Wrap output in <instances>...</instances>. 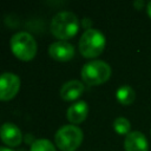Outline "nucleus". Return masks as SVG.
<instances>
[{
	"mask_svg": "<svg viewBox=\"0 0 151 151\" xmlns=\"http://www.w3.org/2000/svg\"><path fill=\"white\" fill-rule=\"evenodd\" d=\"M50 28L55 38H59L60 40H67L77 34L79 29V20L74 13L61 11L52 18Z\"/></svg>",
	"mask_w": 151,
	"mask_h": 151,
	"instance_id": "nucleus-1",
	"label": "nucleus"
},
{
	"mask_svg": "<svg viewBox=\"0 0 151 151\" xmlns=\"http://www.w3.org/2000/svg\"><path fill=\"white\" fill-rule=\"evenodd\" d=\"M105 45H106V39L104 34L96 28L86 29L80 37L78 44L79 51L81 55L85 58L98 57L104 51Z\"/></svg>",
	"mask_w": 151,
	"mask_h": 151,
	"instance_id": "nucleus-2",
	"label": "nucleus"
},
{
	"mask_svg": "<svg viewBox=\"0 0 151 151\" xmlns=\"http://www.w3.org/2000/svg\"><path fill=\"white\" fill-rule=\"evenodd\" d=\"M11 50L13 54L24 61L32 60L38 50L35 39L28 32H18L11 38Z\"/></svg>",
	"mask_w": 151,
	"mask_h": 151,
	"instance_id": "nucleus-3",
	"label": "nucleus"
},
{
	"mask_svg": "<svg viewBox=\"0 0 151 151\" xmlns=\"http://www.w3.org/2000/svg\"><path fill=\"white\" fill-rule=\"evenodd\" d=\"M84 138L81 129L68 124L61 126L54 134V142L61 151H76Z\"/></svg>",
	"mask_w": 151,
	"mask_h": 151,
	"instance_id": "nucleus-4",
	"label": "nucleus"
},
{
	"mask_svg": "<svg viewBox=\"0 0 151 151\" xmlns=\"http://www.w3.org/2000/svg\"><path fill=\"white\" fill-rule=\"evenodd\" d=\"M111 77V67L103 60H92L81 68V79L87 85H100Z\"/></svg>",
	"mask_w": 151,
	"mask_h": 151,
	"instance_id": "nucleus-5",
	"label": "nucleus"
},
{
	"mask_svg": "<svg viewBox=\"0 0 151 151\" xmlns=\"http://www.w3.org/2000/svg\"><path fill=\"white\" fill-rule=\"evenodd\" d=\"M20 90V78L12 72L0 74V100H9Z\"/></svg>",
	"mask_w": 151,
	"mask_h": 151,
	"instance_id": "nucleus-6",
	"label": "nucleus"
},
{
	"mask_svg": "<svg viewBox=\"0 0 151 151\" xmlns=\"http://www.w3.org/2000/svg\"><path fill=\"white\" fill-rule=\"evenodd\" d=\"M48 54L54 60L67 61L74 57V47L66 40H58L50 45Z\"/></svg>",
	"mask_w": 151,
	"mask_h": 151,
	"instance_id": "nucleus-7",
	"label": "nucleus"
},
{
	"mask_svg": "<svg viewBox=\"0 0 151 151\" xmlns=\"http://www.w3.org/2000/svg\"><path fill=\"white\" fill-rule=\"evenodd\" d=\"M0 138L6 145L14 147V146L20 145L22 140V134H21L20 129L15 124L4 123L0 126Z\"/></svg>",
	"mask_w": 151,
	"mask_h": 151,
	"instance_id": "nucleus-8",
	"label": "nucleus"
},
{
	"mask_svg": "<svg viewBox=\"0 0 151 151\" xmlns=\"http://www.w3.org/2000/svg\"><path fill=\"white\" fill-rule=\"evenodd\" d=\"M124 149L125 151H147V139L140 131H131L125 137Z\"/></svg>",
	"mask_w": 151,
	"mask_h": 151,
	"instance_id": "nucleus-9",
	"label": "nucleus"
},
{
	"mask_svg": "<svg viewBox=\"0 0 151 151\" xmlns=\"http://www.w3.org/2000/svg\"><path fill=\"white\" fill-rule=\"evenodd\" d=\"M87 113H88L87 103L84 100H80V101H76L68 106V109L66 111V117L73 125H76V124L83 123L86 119Z\"/></svg>",
	"mask_w": 151,
	"mask_h": 151,
	"instance_id": "nucleus-10",
	"label": "nucleus"
},
{
	"mask_svg": "<svg viewBox=\"0 0 151 151\" xmlns=\"http://www.w3.org/2000/svg\"><path fill=\"white\" fill-rule=\"evenodd\" d=\"M84 90H85V86L81 81H79L77 79L68 80L65 84H63V86L60 88V97L67 101L74 100L83 94Z\"/></svg>",
	"mask_w": 151,
	"mask_h": 151,
	"instance_id": "nucleus-11",
	"label": "nucleus"
},
{
	"mask_svg": "<svg viewBox=\"0 0 151 151\" xmlns=\"http://www.w3.org/2000/svg\"><path fill=\"white\" fill-rule=\"evenodd\" d=\"M116 97H117V100L122 105H130V104L133 103V100L136 98V93H134V90L131 86H129V85H122L117 90Z\"/></svg>",
	"mask_w": 151,
	"mask_h": 151,
	"instance_id": "nucleus-12",
	"label": "nucleus"
},
{
	"mask_svg": "<svg viewBox=\"0 0 151 151\" xmlns=\"http://www.w3.org/2000/svg\"><path fill=\"white\" fill-rule=\"evenodd\" d=\"M113 129L118 134H125L127 136L131 131V124L129 122V119L124 118V117H118L114 119L113 122Z\"/></svg>",
	"mask_w": 151,
	"mask_h": 151,
	"instance_id": "nucleus-13",
	"label": "nucleus"
},
{
	"mask_svg": "<svg viewBox=\"0 0 151 151\" xmlns=\"http://www.w3.org/2000/svg\"><path fill=\"white\" fill-rule=\"evenodd\" d=\"M29 151H57V150L52 142L41 138V139H35L33 142Z\"/></svg>",
	"mask_w": 151,
	"mask_h": 151,
	"instance_id": "nucleus-14",
	"label": "nucleus"
},
{
	"mask_svg": "<svg viewBox=\"0 0 151 151\" xmlns=\"http://www.w3.org/2000/svg\"><path fill=\"white\" fill-rule=\"evenodd\" d=\"M133 6H134L137 9H142L143 6H144V1H143V0H137V1L133 2Z\"/></svg>",
	"mask_w": 151,
	"mask_h": 151,
	"instance_id": "nucleus-15",
	"label": "nucleus"
},
{
	"mask_svg": "<svg viewBox=\"0 0 151 151\" xmlns=\"http://www.w3.org/2000/svg\"><path fill=\"white\" fill-rule=\"evenodd\" d=\"M83 25H84V27H85V28L90 29V25H91V21H90V19H88V18H85V19L83 20Z\"/></svg>",
	"mask_w": 151,
	"mask_h": 151,
	"instance_id": "nucleus-16",
	"label": "nucleus"
},
{
	"mask_svg": "<svg viewBox=\"0 0 151 151\" xmlns=\"http://www.w3.org/2000/svg\"><path fill=\"white\" fill-rule=\"evenodd\" d=\"M146 8H147V9H146V11H147V14H149V17L151 18V1H150V2L147 4V6H146Z\"/></svg>",
	"mask_w": 151,
	"mask_h": 151,
	"instance_id": "nucleus-17",
	"label": "nucleus"
},
{
	"mask_svg": "<svg viewBox=\"0 0 151 151\" xmlns=\"http://www.w3.org/2000/svg\"><path fill=\"white\" fill-rule=\"evenodd\" d=\"M0 151H14V150H12V149H9V147H4V146H0Z\"/></svg>",
	"mask_w": 151,
	"mask_h": 151,
	"instance_id": "nucleus-18",
	"label": "nucleus"
}]
</instances>
